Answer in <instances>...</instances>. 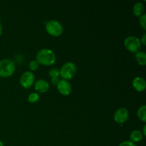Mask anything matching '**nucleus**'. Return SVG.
I'll return each mask as SVG.
<instances>
[{
    "label": "nucleus",
    "mask_w": 146,
    "mask_h": 146,
    "mask_svg": "<svg viewBox=\"0 0 146 146\" xmlns=\"http://www.w3.org/2000/svg\"><path fill=\"white\" fill-rule=\"evenodd\" d=\"M145 128H146V125L143 127V135H146V131H145Z\"/></svg>",
    "instance_id": "obj_23"
},
{
    "label": "nucleus",
    "mask_w": 146,
    "mask_h": 146,
    "mask_svg": "<svg viewBox=\"0 0 146 146\" xmlns=\"http://www.w3.org/2000/svg\"><path fill=\"white\" fill-rule=\"evenodd\" d=\"M140 24L141 27L143 29V30H146V14H143L142 16L139 17Z\"/></svg>",
    "instance_id": "obj_18"
},
{
    "label": "nucleus",
    "mask_w": 146,
    "mask_h": 146,
    "mask_svg": "<svg viewBox=\"0 0 146 146\" xmlns=\"http://www.w3.org/2000/svg\"><path fill=\"white\" fill-rule=\"evenodd\" d=\"M36 61L39 64L49 66L53 65L56 61V54L52 50L48 48H42L36 54Z\"/></svg>",
    "instance_id": "obj_1"
},
{
    "label": "nucleus",
    "mask_w": 146,
    "mask_h": 146,
    "mask_svg": "<svg viewBox=\"0 0 146 146\" xmlns=\"http://www.w3.org/2000/svg\"><path fill=\"white\" fill-rule=\"evenodd\" d=\"M2 31H3V27H2V25H1V21H0V36H1V34H2Z\"/></svg>",
    "instance_id": "obj_22"
},
{
    "label": "nucleus",
    "mask_w": 146,
    "mask_h": 146,
    "mask_svg": "<svg viewBox=\"0 0 146 146\" xmlns=\"http://www.w3.org/2000/svg\"><path fill=\"white\" fill-rule=\"evenodd\" d=\"M46 30L49 35L54 37H58L63 34L64 28L61 23L58 21L51 20L46 24Z\"/></svg>",
    "instance_id": "obj_4"
},
{
    "label": "nucleus",
    "mask_w": 146,
    "mask_h": 146,
    "mask_svg": "<svg viewBox=\"0 0 146 146\" xmlns=\"http://www.w3.org/2000/svg\"><path fill=\"white\" fill-rule=\"evenodd\" d=\"M48 76H49L51 78H59V76H60L59 69L57 68H51V69H50L49 71H48Z\"/></svg>",
    "instance_id": "obj_16"
},
{
    "label": "nucleus",
    "mask_w": 146,
    "mask_h": 146,
    "mask_svg": "<svg viewBox=\"0 0 146 146\" xmlns=\"http://www.w3.org/2000/svg\"><path fill=\"white\" fill-rule=\"evenodd\" d=\"M133 86L138 92L145 91L146 88L145 80L142 77H136L133 80Z\"/></svg>",
    "instance_id": "obj_9"
},
{
    "label": "nucleus",
    "mask_w": 146,
    "mask_h": 146,
    "mask_svg": "<svg viewBox=\"0 0 146 146\" xmlns=\"http://www.w3.org/2000/svg\"><path fill=\"white\" fill-rule=\"evenodd\" d=\"M138 118L143 123L146 122V106L143 105L140 107L137 111Z\"/></svg>",
    "instance_id": "obj_14"
},
{
    "label": "nucleus",
    "mask_w": 146,
    "mask_h": 146,
    "mask_svg": "<svg viewBox=\"0 0 146 146\" xmlns=\"http://www.w3.org/2000/svg\"><path fill=\"white\" fill-rule=\"evenodd\" d=\"M141 44H143L144 46L146 44V34H144L143 35L142 38H141Z\"/></svg>",
    "instance_id": "obj_21"
},
{
    "label": "nucleus",
    "mask_w": 146,
    "mask_h": 146,
    "mask_svg": "<svg viewBox=\"0 0 146 146\" xmlns=\"http://www.w3.org/2000/svg\"><path fill=\"white\" fill-rule=\"evenodd\" d=\"M59 81H60L59 78H51V84H53V85L57 86V84H58Z\"/></svg>",
    "instance_id": "obj_20"
},
{
    "label": "nucleus",
    "mask_w": 146,
    "mask_h": 146,
    "mask_svg": "<svg viewBox=\"0 0 146 146\" xmlns=\"http://www.w3.org/2000/svg\"><path fill=\"white\" fill-rule=\"evenodd\" d=\"M143 138V133L141 131L138 130H135L131 132V135H130V138H131V141L133 143H138L140 141H142Z\"/></svg>",
    "instance_id": "obj_12"
},
{
    "label": "nucleus",
    "mask_w": 146,
    "mask_h": 146,
    "mask_svg": "<svg viewBox=\"0 0 146 146\" xmlns=\"http://www.w3.org/2000/svg\"><path fill=\"white\" fill-rule=\"evenodd\" d=\"M118 146H136L134 143L131 142V141H125L119 144Z\"/></svg>",
    "instance_id": "obj_19"
},
{
    "label": "nucleus",
    "mask_w": 146,
    "mask_h": 146,
    "mask_svg": "<svg viewBox=\"0 0 146 146\" xmlns=\"http://www.w3.org/2000/svg\"><path fill=\"white\" fill-rule=\"evenodd\" d=\"M135 58L137 62L141 66H145L146 64V54L144 51H138L135 54Z\"/></svg>",
    "instance_id": "obj_13"
},
{
    "label": "nucleus",
    "mask_w": 146,
    "mask_h": 146,
    "mask_svg": "<svg viewBox=\"0 0 146 146\" xmlns=\"http://www.w3.org/2000/svg\"><path fill=\"white\" fill-rule=\"evenodd\" d=\"M35 76L31 71H26L20 78V84L24 88L28 89L33 86Z\"/></svg>",
    "instance_id": "obj_6"
},
{
    "label": "nucleus",
    "mask_w": 146,
    "mask_h": 146,
    "mask_svg": "<svg viewBox=\"0 0 146 146\" xmlns=\"http://www.w3.org/2000/svg\"><path fill=\"white\" fill-rule=\"evenodd\" d=\"M57 89L58 92L63 96L70 95L72 91V88L70 83L66 80L64 79L60 80L58 84H57Z\"/></svg>",
    "instance_id": "obj_8"
},
{
    "label": "nucleus",
    "mask_w": 146,
    "mask_h": 146,
    "mask_svg": "<svg viewBox=\"0 0 146 146\" xmlns=\"http://www.w3.org/2000/svg\"><path fill=\"white\" fill-rule=\"evenodd\" d=\"M124 46L125 48L130 52L132 53H138L140 51L141 48V40L136 36H128L124 40Z\"/></svg>",
    "instance_id": "obj_5"
},
{
    "label": "nucleus",
    "mask_w": 146,
    "mask_h": 146,
    "mask_svg": "<svg viewBox=\"0 0 146 146\" xmlns=\"http://www.w3.org/2000/svg\"><path fill=\"white\" fill-rule=\"evenodd\" d=\"M144 10H145V7H144L143 4L141 2L135 3L133 5V14L138 17H140L141 16L143 15V14L144 12Z\"/></svg>",
    "instance_id": "obj_11"
},
{
    "label": "nucleus",
    "mask_w": 146,
    "mask_h": 146,
    "mask_svg": "<svg viewBox=\"0 0 146 146\" xmlns=\"http://www.w3.org/2000/svg\"><path fill=\"white\" fill-rule=\"evenodd\" d=\"M128 117H129V112L125 108H120L117 109L113 115L114 121L119 124L126 122L127 120L128 119Z\"/></svg>",
    "instance_id": "obj_7"
},
{
    "label": "nucleus",
    "mask_w": 146,
    "mask_h": 146,
    "mask_svg": "<svg viewBox=\"0 0 146 146\" xmlns=\"http://www.w3.org/2000/svg\"><path fill=\"white\" fill-rule=\"evenodd\" d=\"M60 76L64 80H70L76 74V66L73 62H67L61 68Z\"/></svg>",
    "instance_id": "obj_3"
},
{
    "label": "nucleus",
    "mask_w": 146,
    "mask_h": 146,
    "mask_svg": "<svg viewBox=\"0 0 146 146\" xmlns=\"http://www.w3.org/2000/svg\"><path fill=\"white\" fill-rule=\"evenodd\" d=\"M0 146H4V143H3V142L1 141V140H0Z\"/></svg>",
    "instance_id": "obj_24"
},
{
    "label": "nucleus",
    "mask_w": 146,
    "mask_h": 146,
    "mask_svg": "<svg viewBox=\"0 0 146 146\" xmlns=\"http://www.w3.org/2000/svg\"><path fill=\"white\" fill-rule=\"evenodd\" d=\"M15 63L11 59L5 58L0 61V77L8 78L15 72Z\"/></svg>",
    "instance_id": "obj_2"
},
{
    "label": "nucleus",
    "mask_w": 146,
    "mask_h": 146,
    "mask_svg": "<svg viewBox=\"0 0 146 146\" xmlns=\"http://www.w3.org/2000/svg\"><path fill=\"white\" fill-rule=\"evenodd\" d=\"M34 88L39 93H46L49 89V84L44 79H38L34 84Z\"/></svg>",
    "instance_id": "obj_10"
},
{
    "label": "nucleus",
    "mask_w": 146,
    "mask_h": 146,
    "mask_svg": "<svg viewBox=\"0 0 146 146\" xmlns=\"http://www.w3.org/2000/svg\"><path fill=\"white\" fill-rule=\"evenodd\" d=\"M38 100H39V95H38V93H31L28 97V101L29 103H31V104H34V103L37 102Z\"/></svg>",
    "instance_id": "obj_15"
},
{
    "label": "nucleus",
    "mask_w": 146,
    "mask_h": 146,
    "mask_svg": "<svg viewBox=\"0 0 146 146\" xmlns=\"http://www.w3.org/2000/svg\"><path fill=\"white\" fill-rule=\"evenodd\" d=\"M39 67V64L36 61V60H32L29 62V68L31 71H36Z\"/></svg>",
    "instance_id": "obj_17"
}]
</instances>
